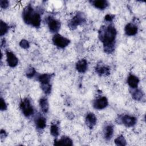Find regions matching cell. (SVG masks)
<instances>
[{
    "label": "cell",
    "mask_w": 146,
    "mask_h": 146,
    "mask_svg": "<svg viewBox=\"0 0 146 146\" xmlns=\"http://www.w3.org/2000/svg\"><path fill=\"white\" fill-rule=\"evenodd\" d=\"M116 34V29L111 25L100 28L99 32V38L103 43L104 50L106 52L110 54L114 50Z\"/></svg>",
    "instance_id": "1"
},
{
    "label": "cell",
    "mask_w": 146,
    "mask_h": 146,
    "mask_svg": "<svg viewBox=\"0 0 146 146\" xmlns=\"http://www.w3.org/2000/svg\"><path fill=\"white\" fill-rule=\"evenodd\" d=\"M86 21V18L82 13L76 14L68 23V26L72 30L76 29L78 26L80 25Z\"/></svg>",
    "instance_id": "2"
},
{
    "label": "cell",
    "mask_w": 146,
    "mask_h": 146,
    "mask_svg": "<svg viewBox=\"0 0 146 146\" xmlns=\"http://www.w3.org/2000/svg\"><path fill=\"white\" fill-rule=\"evenodd\" d=\"M20 108L23 114L26 116L29 117L34 113L33 108L31 104L30 101L27 98L24 99L20 104Z\"/></svg>",
    "instance_id": "3"
},
{
    "label": "cell",
    "mask_w": 146,
    "mask_h": 146,
    "mask_svg": "<svg viewBox=\"0 0 146 146\" xmlns=\"http://www.w3.org/2000/svg\"><path fill=\"white\" fill-rule=\"evenodd\" d=\"M52 40L54 45L62 48L67 47L70 42L68 39L62 36L59 34H55L52 37Z\"/></svg>",
    "instance_id": "4"
},
{
    "label": "cell",
    "mask_w": 146,
    "mask_h": 146,
    "mask_svg": "<svg viewBox=\"0 0 146 146\" xmlns=\"http://www.w3.org/2000/svg\"><path fill=\"white\" fill-rule=\"evenodd\" d=\"M47 21L49 30L51 33H56L58 32L60 27V23L59 21L54 19V18L49 17L47 18Z\"/></svg>",
    "instance_id": "5"
},
{
    "label": "cell",
    "mask_w": 146,
    "mask_h": 146,
    "mask_svg": "<svg viewBox=\"0 0 146 146\" xmlns=\"http://www.w3.org/2000/svg\"><path fill=\"white\" fill-rule=\"evenodd\" d=\"M34 13V11L30 5L26 6V7L23 10L22 13V18L24 22L26 24L30 25V21Z\"/></svg>",
    "instance_id": "6"
},
{
    "label": "cell",
    "mask_w": 146,
    "mask_h": 146,
    "mask_svg": "<svg viewBox=\"0 0 146 146\" xmlns=\"http://www.w3.org/2000/svg\"><path fill=\"white\" fill-rule=\"evenodd\" d=\"M108 104V102L107 99L104 97L99 98L94 101L93 106L95 109L97 110H103L105 108Z\"/></svg>",
    "instance_id": "7"
},
{
    "label": "cell",
    "mask_w": 146,
    "mask_h": 146,
    "mask_svg": "<svg viewBox=\"0 0 146 146\" xmlns=\"http://www.w3.org/2000/svg\"><path fill=\"white\" fill-rule=\"evenodd\" d=\"M121 121L125 127H131L136 124L137 119L134 116L125 115L121 117Z\"/></svg>",
    "instance_id": "8"
},
{
    "label": "cell",
    "mask_w": 146,
    "mask_h": 146,
    "mask_svg": "<svg viewBox=\"0 0 146 146\" xmlns=\"http://www.w3.org/2000/svg\"><path fill=\"white\" fill-rule=\"evenodd\" d=\"M6 59L8 65L11 67H15L18 63V59L15 54L11 51H6Z\"/></svg>",
    "instance_id": "9"
},
{
    "label": "cell",
    "mask_w": 146,
    "mask_h": 146,
    "mask_svg": "<svg viewBox=\"0 0 146 146\" xmlns=\"http://www.w3.org/2000/svg\"><path fill=\"white\" fill-rule=\"evenodd\" d=\"M86 124L88 128L92 129L96 125L97 118L94 113H88L86 116Z\"/></svg>",
    "instance_id": "10"
},
{
    "label": "cell",
    "mask_w": 146,
    "mask_h": 146,
    "mask_svg": "<svg viewBox=\"0 0 146 146\" xmlns=\"http://www.w3.org/2000/svg\"><path fill=\"white\" fill-rule=\"evenodd\" d=\"M137 30H138L137 27L134 24L131 23H128L124 28L125 33L128 36L135 35L137 33Z\"/></svg>",
    "instance_id": "11"
},
{
    "label": "cell",
    "mask_w": 146,
    "mask_h": 146,
    "mask_svg": "<svg viewBox=\"0 0 146 146\" xmlns=\"http://www.w3.org/2000/svg\"><path fill=\"white\" fill-rule=\"evenodd\" d=\"M54 144L55 145H72V140L68 136H62L59 140H55Z\"/></svg>",
    "instance_id": "12"
},
{
    "label": "cell",
    "mask_w": 146,
    "mask_h": 146,
    "mask_svg": "<svg viewBox=\"0 0 146 146\" xmlns=\"http://www.w3.org/2000/svg\"><path fill=\"white\" fill-rule=\"evenodd\" d=\"M76 70L80 73H84L86 71L88 67V63L86 59H80L77 62L75 66Z\"/></svg>",
    "instance_id": "13"
},
{
    "label": "cell",
    "mask_w": 146,
    "mask_h": 146,
    "mask_svg": "<svg viewBox=\"0 0 146 146\" xmlns=\"http://www.w3.org/2000/svg\"><path fill=\"white\" fill-rule=\"evenodd\" d=\"M95 71L100 76L108 75L110 74V70L108 67L100 64H98L95 67Z\"/></svg>",
    "instance_id": "14"
},
{
    "label": "cell",
    "mask_w": 146,
    "mask_h": 146,
    "mask_svg": "<svg viewBox=\"0 0 146 146\" xmlns=\"http://www.w3.org/2000/svg\"><path fill=\"white\" fill-rule=\"evenodd\" d=\"M127 83L131 88H132V89H135V88H136L138 86V84L139 83V79L137 76L133 75H130L128 77Z\"/></svg>",
    "instance_id": "15"
},
{
    "label": "cell",
    "mask_w": 146,
    "mask_h": 146,
    "mask_svg": "<svg viewBox=\"0 0 146 146\" xmlns=\"http://www.w3.org/2000/svg\"><path fill=\"white\" fill-rule=\"evenodd\" d=\"M113 133V128L111 125H107L105 127L103 130L104 137L106 140H110Z\"/></svg>",
    "instance_id": "16"
},
{
    "label": "cell",
    "mask_w": 146,
    "mask_h": 146,
    "mask_svg": "<svg viewBox=\"0 0 146 146\" xmlns=\"http://www.w3.org/2000/svg\"><path fill=\"white\" fill-rule=\"evenodd\" d=\"M40 22L41 18L40 14L38 13L34 12L30 21V25L35 27H38L40 26Z\"/></svg>",
    "instance_id": "17"
},
{
    "label": "cell",
    "mask_w": 146,
    "mask_h": 146,
    "mask_svg": "<svg viewBox=\"0 0 146 146\" xmlns=\"http://www.w3.org/2000/svg\"><path fill=\"white\" fill-rule=\"evenodd\" d=\"M53 74H41L38 76V80L41 84H50V82L52 78Z\"/></svg>",
    "instance_id": "18"
},
{
    "label": "cell",
    "mask_w": 146,
    "mask_h": 146,
    "mask_svg": "<svg viewBox=\"0 0 146 146\" xmlns=\"http://www.w3.org/2000/svg\"><path fill=\"white\" fill-rule=\"evenodd\" d=\"M93 5L97 9L103 10L108 6V2L105 0H98L92 2Z\"/></svg>",
    "instance_id": "19"
},
{
    "label": "cell",
    "mask_w": 146,
    "mask_h": 146,
    "mask_svg": "<svg viewBox=\"0 0 146 146\" xmlns=\"http://www.w3.org/2000/svg\"><path fill=\"white\" fill-rule=\"evenodd\" d=\"M35 124L38 129H44L46 126V120L42 116H38L35 119Z\"/></svg>",
    "instance_id": "20"
},
{
    "label": "cell",
    "mask_w": 146,
    "mask_h": 146,
    "mask_svg": "<svg viewBox=\"0 0 146 146\" xmlns=\"http://www.w3.org/2000/svg\"><path fill=\"white\" fill-rule=\"evenodd\" d=\"M39 106L42 111L43 113H47L49 109V105L47 99L46 98H42L39 100Z\"/></svg>",
    "instance_id": "21"
},
{
    "label": "cell",
    "mask_w": 146,
    "mask_h": 146,
    "mask_svg": "<svg viewBox=\"0 0 146 146\" xmlns=\"http://www.w3.org/2000/svg\"><path fill=\"white\" fill-rule=\"evenodd\" d=\"M132 98L135 100H140L142 99V98L143 96V93L140 90L136 89V90L133 91V92L132 93Z\"/></svg>",
    "instance_id": "22"
},
{
    "label": "cell",
    "mask_w": 146,
    "mask_h": 146,
    "mask_svg": "<svg viewBox=\"0 0 146 146\" xmlns=\"http://www.w3.org/2000/svg\"><path fill=\"white\" fill-rule=\"evenodd\" d=\"M115 143L117 145L124 146L127 144L126 140L123 135L118 136L115 140Z\"/></svg>",
    "instance_id": "23"
},
{
    "label": "cell",
    "mask_w": 146,
    "mask_h": 146,
    "mask_svg": "<svg viewBox=\"0 0 146 146\" xmlns=\"http://www.w3.org/2000/svg\"><path fill=\"white\" fill-rule=\"evenodd\" d=\"M8 25L2 21H1V25H0V29H1V36H3L5 35L9 30Z\"/></svg>",
    "instance_id": "24"
},
{
    "label": "cell",
    "mask_w": 146,
    "mask_h": 146,
    "mask_svg": "<svg viewBox=\"0 0 146 146\" xmlns=\"http://www.w3.org/2000/svg\"><path fill=\"white\" fill-rule=\"evenodd\" d=\"M50 133L54 137H57L59 134V128L56 124H52L50 127Z\"/></svg>",
    "instance_id": "25"
},
{
    "label": "cell",
    "mask_w": 146,
    "mask_h": 146,
    "mask_svg": "<svg viewBox=\"0 0 146 146\" xmlns=\"http://www.w3.org/2000/svg\"><path fill=\"white\" fill-rule=\"evenodd\" d=\"M36 73V71L34 67H30L27 68L26 71V75L27 78H33Z\"/></svg>",
    "instance_id": "26"
},
{
    "label": "cell",
    "mask_w": 146,
    "mask_h": 146,
    "mask_svg": "<svg viewBox=\"0 0 146 146\" xmlns=\"http://www.w3.org/2000/svg\"><path fill=\"white\" fill-rule=\"evenodd\" d=\"M40 87L45 94H49L51 91V85L50 84H41Z\"/></svg>",
    "instance_id": "27"
},
{
    "label": "cell",
    "mask_w": 146,
    "mask_h": 146,
    "mask_svg": "<svg viewBox=\"0 0 146 146\" xmlns=\"http://www.w3.org/2000/svg\"><path fill=\"white\" fill-rule=\"evenodd\" d=\"M19 46L24 48V49H27L29 48L30 47V44L29 43V42L27 40L25 39H22L21 40V41L19 42Z\"/></svg>",
    "instance_id": "28"
},
{
    "label": "cell",
    "mask_w": 146,
    "mask_h": 146,
    "mask_svg": "<svg viewBox=\"0 0 146 146\" xmlns=\"http://www.w3.org/2000/svg\"><path fill=\"white\" fill-rule=\"evenodd\" d=\"M0 109L1 111H4L7 109V105L5 102V100L3 99L2 98H1V104H0Z\"/></svg>",
    "instance_id": "29"
},
{
    "label": "cell",
    "mask_w": 146,
    "mask_h": 146,
    "mask_svg": "<svg viewBox=\"0 0 146 146\" xmlns=\"http://www.w3.org/2000/svg\"><path fill=\"white\" fill-rule=\"evenodd\" d=\"M0 5H1V7L3 9H6L9 6V1H3L1 0L0 1Z\"/></svg>",
    "instance_id": "30"
},
{
    "label": "cell",
    "mask_w": 146,
    "mask_h": 146,
    "mask_svg": "<svg viewBox=\"0 0 146 146\" xmlns=\"http://www.w3.org/2000/svg\"><path fill=\"white\" fill-rule=\"evenodd\" d=\"M115 16L113 15L112 14H107L105 17H104V19L107 21V22H111L112 21V20L113 19Z\"/></svg>",
    "instance_id": "31"
},
{
    "label": "cell",
    "mask_w": 146,
    "mask_h": 146,
    "mask_svg": "<svg viewBox=\"0 0 146 146\" xmlns=\"http://www.w3.org/2000/svg\"><path fill=\"white\" fill-rule=\"evenodd\" d=\"M6 135H7V134H6V132H5L4 130L2 129V130L1 131V137H5V136H6Z\"/></svg>",
    "instance_id": "32"
}]
</instances>
